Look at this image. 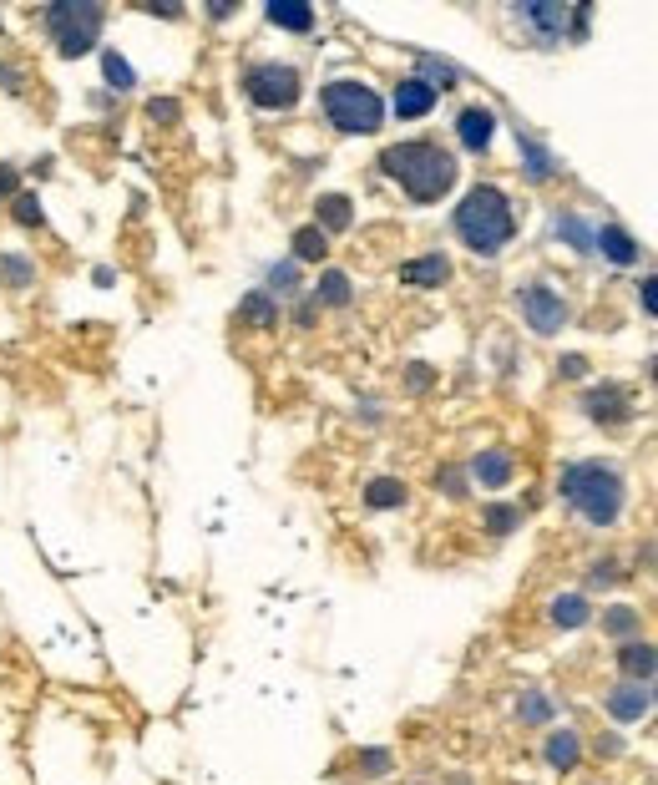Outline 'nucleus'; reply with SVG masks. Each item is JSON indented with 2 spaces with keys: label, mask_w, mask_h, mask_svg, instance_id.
<instances>
[{
  "label": "nucleus",
  "mask_w": 658,
  "mask_h": 785,
  "mask_svg": "<svg viewBox=\"0 0 658 785\" xmlns=\"http://www.w3.org/2000/svg\"><path fill=\"white\" fill-rule=\"evenodd\" d=\"M380 168L410 193V203H436L456 183V157L436 142H395L380 152Z\"/></svg>",
  "instance_id": "obj_1"
},
{
  "label": "nucleus",
  "mask_w": 658,
  "mask_h": 785,
  "mask_svg": "<svg viewBox=\"0 0 658 785\" xmlns=\"http://www.w3.org/2000/svg\"><path fill=\"white\" fill-rule=\"evenodd\" d=\"M456 233H461V244L481 259L491 254H502L507 239L517 233V213H512V198L502 188H491V183H476L461 208H456Z\"/></svg>",
  "instance_id": "obj_2"
},
{
  "label": "nucleus",
  "mask_w": 658,
  "mask_h": 785,
  "mask_svg": "<svg viewBox=\"0 0 658 785\" xmlns=\"http://www.w3.org/2000/svg\"><path fill=\"white\" fill-rule=\"evenodd\" d=\"M562 497L578 507L593 527H608L623 512V477L608 461H578V466L562 471Z\"/></svg>",
  "instance_id": "obj_3"
},
{
  "label": "nucleus",
  "mask_w": 658,
  "mask_h": 785,
  "mask_svg": "<svg viewBox=\"0 0 658 785\" xmlns=\"http://www.w3.org/2000/svg\"><path fill=\"white\" fill-rule=\"evenodd\" d=\"M324 117H329V127H340V132H350V137H370V132H380V122H385V102H380V92L375 87H365V82H329L324 87Z\"/></svg>",
  "instance_id": "obj_4"
},
{
  "label": "nucleus",
  "mask_w": 658,
  "mask_h": 785,
  "mask_svg": "<svg viewBox=\"0 0 658 785\" xmlns=\"http://www.w3.org/2000/svg\"><path fill=\"white\" fill-rule=\"evenodd\" d=\"M41 21H46L51 46H56L66 61H76V56H87V51L97 46V36H102V26H107V11L92 6V0H66V6H46Z\"/></svg>",
  "instance_id": "obj_5"
},
{
  "label": "nucleus",
  "mask_w": 658,
  "mask_h": 785,
  "mask_svg": "<svg viewBox=\"0 0 658 785\" xmlns=\"http://www.w3.org/2000/svg\"><path fill=\"white\" fill-rule=\"evenodd\" d=\"M517 21L542 41V46H557L567 36H588V6H552V0H527L517 6Z\"/></svg>",
  "instance_id": "obj_6"
},
{
  "label": "nucleus",
  "mask_w": 658,
  "mask_h": 785,
  "mask_svg": "<svg viewBox=\"0 0 658 785\" xmlns=\"http://www.w3.org/2000/svg\"><path fill=\"white\" fill-rule=\"evenodd\" d=\"M243 87H249V102L264 107V112H289L299 102V71L284 66V61H264L243 76Z\"/></svg>",
  "instance_id": "obj_7"
},
{
  "label": "nucleus",
  "mask_w": 658,
  "mask_h": 785,
  "mask_svg": "<svg viewBox=\"0 0 658 785\" xmlns=\"http://www.w3.org/2000/svg\"><path fill=\"white\" fill-rule=\"evenodd\" d=\"M517 304H522V320H527L537 335H557V330L567 325V304H562V294L547 289V284H522Z\"/></svg>",
  "instance_id": "obj_8"
},
{
  "label": "nucleus",
  "mask_w": 658,
  "mask_h": 785,
  "mask_svg": "<svg viewBox=\"0 0 658 785\" xmlns=\"http://www.w3.org/2000/svg\"><path fill=\"white\" fill-rule=\"evenodd\" d=\"M583 411L603 426H618V421H628V390L623 385H598V390L583 396Z\"/></svg>",
  "instance_id": "obj_9"
},
{
  "label": "nucleus",
  "mask_w": 658,
  "mask_h": 785,
  "mask_svg": "<svg viewBox=\"0 0 658 785\" xmlns=\"http://www.w3.org/2000/svg\"><path fill=\"white\" fill-rule=\"evenodd\" d=\"M436 97H441V92H431L421 76H405V82L395 87V102H390V107H395V117L416 122V117H426V112L436 107Z\"/></svg>",
  "instance_id": "obj_10"
},
{
  "label": "nucleus",
  "mask_w": 658,
  "mask_h": 785,
  "mask_svg": "<svg viewBox=\"0 0 658 785\" xmlns=\"http://www.w3.org/2000/svg\"><path fill=\"white\" fill-rule=\"evenodd\" d=\"M491 132H497V112H486V107H466L456 117V137L471 147V152H486L491 147Z\"/></svg>",
  "instance_id": "obj_11"
},
{
  "label": "nucleus",
  "mask_w": 658,
  "mask_h": 785,
  "mask_svg": "<svg viewBox=\"0 0 658 785\" xmlns=\"http://www.w3.org/2000/svg\"><path fill=\"white\" fill-rule=\"evenodd\" d=\"M593 249H598L608 264H618V269H628V264L638 259V244L628 239V233H623L618 223H603V228L593 233Z\"/></svg>",
  "instance_id": "obj_12"
},
{
  "label": "nucleus",
  "mask_w": 658,
  "mask_h": 785,
  "mask_svg": "<svg viewBox=\"0 0 658 785\" xmlns=\"http://www.w3.org/2000/svg\"><path fill=\"white\" fill-rule=\"evenodd\" d=\"M648 694H643V684H618L613 694H608V715L613 720H623V725H633V720H643L648 715Z\"/></svg>",
  "instance_id": "obj_13"
},
{
  "label": "nucleus",
  "mask_w": 658,
  "mask_h": 785,
  "mask_svg": "<svg viewBox=\"0 0 658 785\" xmlns=\"http://www.w3.org/2000/svg\"><path fill=\"white\" fill-rule=\"evenodd\" d=\"M446 274H451V264H446L441 254H426V259L400 264V284H416V289H436V284H446Z\"/></svg>",
  "instance_id": "obj_14"
},
{
  "label": "nucleus",
  "mask_w": 658,
  "mask_h": 785,
  "mask_svg": "<svg viewBox=\"0 0 658 785\" xmlns=\"http://www.w3.org/2000/svg\"><path fill=\"white\" fill-rule=\"evenodd\" d=\"M618 669L628 684H643L648 674H658V649L653 644H623L618 649Z\"/></svg>",
  "instance_id": "obj_15"
},
{
  "label": "nucleus",
  "mask_w": 658,
  "mask_h": 785,
  "mask_svg": "<svg viewBox=\"0 0 658 785\" xmlns=\"http://www.w3.org/2000/svg\"><path fill=\"white\" fill-rule=\"evenodd\" d=\"M264 16H269L279 31H299V36H304V31H314V11L304 6V0H269Z\"/></svg>",
  "instance_id": "obj_16"
},
{
  "label": "nucleus",
  "mask_w": 658,
  "mask_h": 785,
  "mask_svg": "<svg viewBox=\"0 0 658 785\" xmlns=\"http://www.w3.org/2000/svg\"><path fill=\"white\" fill-rule=\"evenodd\" d=\"M314 208H319V223H314L319 233H340V228L355 223V203H350L345 193H324Z\"/></svg>",
  "instance_id": "obj_17"
},
{
  "label": "nucleus",
  "mask_w": 658,
  "mask_h": 785,
  "mask_svg": "<svg viewBox=\"0 0 658 785\" xmlns=\"http://www.w3.org/2000/svg\"><path fill=\"white\" fill-rule=\"evenodd\" d=\"M471 471H476V482H481V487H507V477H512V456H507V451H481V456L471 461Z\"/></svg>",
  "instance_id": "obj_18"
},
{
  "label": "nucleus",
  "mask_w": 658,
  "mask_h": 785,
  "mask_svg": "<svg viewBox=\"0 0 658 785\" xmlns=\"http://www.w3.org/2000/svg\"><path fill=\"white\" fill-rule=\"evenodd\" d=\"M578 755H583V745H578V735H572V730H552L547 735V765L552 770H572V765H578Z\"/></svg>",
  "instance_id": "obj_19"
},
{
  "label": "nucleus",
  "mask_w": 658,
  "mask_h": 785,
  "mask_svg": "<svg viewBox=\"0 0 658 785\" xmlns=\"http://www.w3.org/2000/svg\"><path fill=\"white\" fill-rule=\"evenodd\" d=\"M552 623H557V628H583V623H588V598H583V593L552 598Z\"/></svg>",
  "instance_id": "obj_20"
},
{
  "label": "nucleus",
  "mask_w": 658,
  "mask_h": 785,
  "mask_svg": "<svg viewBox=\"0 0 658 785\" xmlns=\"http://www.w3.org/2000/svg\"><path fill=\"white\" fill-rule=\"evenodd\" d=\"M102 76H107V87H112V92H132V87H137V71H132L127 56L112 51V46L102 51Z\"/></svg>",
  "instance_id": "obj_21"
},
{
  "label": "nucleus",
  "mask_w": 658,
  "mask_h": 785,
  "mask_svg": "<svg viewBox=\"0 0 658 785\" xmlns=\"http://www.w3.org/2000/svg\"><path fill=\"white\" fill-rule=\"evenodd\" d=\"M238 320H249V325H259V330H269L274 320H279V309H274V299L264 294V289H254L249 299L238 304Z\"/></svg>",
  "instance_id": "obj_22"
},
{
  "label": "nucleus",
  "mask_w": 658,
  "mask_h": 785,
  "mask_svg": "<svg viewBox=\"0 0 658 785\" xmlns=\"http://www.w3.org/2000/svg\"><path fill=\"white\" fill-rule=\"evenodd\" d=\"M517 147H522V157H527V173H532L537 183H542V178H552V168H557V163H552V152H547L537 137L517 132Z\"/></svg>",
  "instance_id": "obj_23"
},
{
  "label": "nucleus",
  "mask_w": 658,
  "mask_h": 785,
  "mask_svg": "<svg viewBox=\"0 0 658 785\" xmlns=\"http://www.w3.org/2000/svg\"><path fill=\"white\" fill-rule=\"evenodd\" d=\"M324 254H329V239L319 228H299L294 233V264H319Z\"/></svg>",
  "instance_id": "obj_24"
},
{
  "label": "nucleus",
  "mask_w": 658,
  "mask_h": 785,
  "mask_svg": "<svg viewBox=\"0 0 658 785\" xmlns=\"http://www.w3.org/2000/svg\"><path fill=\"white\" fill-rule=\"evenodd\" d=\"M557 233L572 244V249H583V254H593V228L578 218V213H557Z\"/></svg>",
  "instance_id": "obj_25"
},
{
  "label": "nucleus",
  "mask_w": 658,
  "mask_h": 785,
  "mask_svg": "<svg viewBox=\"0 0 658 785\" xmlns=\"http://www.w3.org/2000/svg\"><path fill=\"white\" fill-rule=\"evenodd\" d=\"M365 502H370V507H400V502H405V482H395V477H375V482L365 487Z\"/></svg>",
  "instance_id": "obj_26"
},
{
  "label": "nucleus",
  "mask_w": 658,
  "mask_h": 785,
  "mask_svg": "<svg viewBox=\"0 0 658 785\" xmlns=\"http://www.w3.org/2000/svg\"><path fill=\"white\" fill-rule=\"evenodd\" d=\"M421 82H426L431 92H441V87H451V82H456V66H451V61H441V56H421Z\"/></svg>",
  "instance_id": "obj_27"
},
{
  "label": "nucleus",
  "mask_w": 658,
  "mask_h": 785,
  "mask_svg": "<svg viewBox=\"0 0 658 785\" xmlns=\"http://www.w3.org/2000/svg\"><path fill=\"white\" fill-rule=\"evenodd\" d=\"M319 304H350V274L324 269V279H319Z\"/></svg>",
  "instance_id": "obj_28"
},
{
  "label": "nucleus",
  "mask_w": 658,
  "mask_h": 785,
  "mask_svg": "<svg viewBox=\"0 0 658 785\" xmlns=\"http://www.w3.org/2000/svg\"><path fill=\"white\" fill-rule=\"evenodd\" d=\"M11 213H16V223H26V228H41V223H46V213H41V203H36V193H16V203H11Z\"/></svg>",
  "instance_id": "obj_29"
},
{
  "label": "nucleus",
  "mask_w": 658,
  "mask_h": 785,
  "mask_svg": "<svg viewBox=\"0 0 658 785\" xmlns=\"http://www.w3.org/2000/svg\"><path fill=\"white\" fill-rule=\"evenodd\" d=\"M517 715H522L527 725H542V720L552 715V699H547V694H527V699H522V710H517Z\"/></svg>",
  "instance_id": "obj_30"
},
{
  "label": "nucleus",
  "mask_w": 658,
  "mask_h": 785,
  "mask_svg": "<svg viewBox=\"0 0 658 785\" xmlns=\"http://www.w3.org/2000/svg\"><path fill=\"white\" fill-rule=\"evenodd\" d=\"M0 274H6V284H11V289H21V284H31V279H36V264H31V259H16V254H11V259H6V269H0Z\"/></svg>",
  "instance_id": "obj_31"
},
{
  "label": "nucleus",
  "mask_w": 658,
  "mask_h": 785,
  "mask_svg": "<svg viewBox=\"0 0 658 785\" xmlns=\"http://www.w3.org/2000/svg\"><path fill=\"white\" fill-rule=\"evenodd\" d=\"M517 522H522L517 507H486V527H491V532H512Z\"/></svg>",
  "instance_id": "obj_32"
},
{
  "label": "nucleus",
  "mask_w": 658,
  "mask_h": 785,
  "mask_svg": "<svg viewBox=\"0 0 658 785\" xmlns=\"http://www.w3.org/2000/svg\"><path fill=\"white\" fill-rule=\"evenodd\" d=\"M269 284H274V294H294L299 269H294V264H274V269H269Z\"/></svg>",
  "instance_id": "obj_33"
},
{
  "label": "nucleus",
  "mask_w": 658,
  "mask_h": 785,
  "mask_svg": "<svg viewBox=\"0 0 658 785\" xmlns=\"http://www.w3.org/2000/svg\"><path fill=\"white\" fill-rule=\"evenodd\" d=\"M633 623H638L633 608H613V613H608V634H633Z\"/></svg>",
  "instance_id": "obj_34"
},
{
  "label": "nucleus",
  "mask_w": 658,
  "mask_h": 785,
  "mask_svg": "<svg viewBox=\"0 0 658 785\" xmlns=\"http://www.w3.org/2000/svg\"><path fill=\"white\" fill-rule=\"evenodd\" d=\"M638 304H643V309L653 314V320H658V279H643V284H638Z\"/></svg>",
  "instance_id": "obj_35"
},
{
  "label": "nucleus",
  "mask_w": 658,
  "mask_h": 785,
  "mask_svg": "<svg viewBox=\"0 0 658 785\" xmlns=\"http://www.w3.org/2000/svg\"><path fill=\"white\" fill-rule=\"evenodd\" d=\"M11 193H21V173L11 163H0V198H11Z\"/></svg>",
  "instance_id": "obj_36"
},
{
  "label": "nucleus",
  "mask_w": 658,
  "mask_h": 785,
  "mask_svg": "<svg viewBox=\"0 0 658 785\" xmlns=\"http://www.w3.org/2000/svg\"><path fill=\"white\" fill-rule=\"evenodd\" d=\"M360 765H365V770H390V755H385V750H365Z\"/></svg>",
  "instance_id": "obj_37"
},
{
  "label": "nucleus",
  "mask_w": 658,
  "mask_h": 785,
  "mask_svg": "<svg viewBox=\"0 0 658 785\" xmlns=\"http://www.w3.org/2000/svg\"><path fill=\"white\" fill-rule=\"evenodd\" d=\"M147 112H152V122H173V117H178V102H152Z\"/></svg>",
  "instance_id": "obj_38"
},
{
  "label": "nucleus",
  "mask_w": 658,
  "mask_h": 785,
  "mask_svg": "<svg viewBox=\"0 0 658 785\" xmlns=\"http://www.w3.org/2000/svg\"><path fill=\"white\" fill-rule=\"evenodd\" d=\"M0 87H6V92H16V87H21V71H16V66H6V61H0Z\"/></svg>",
  "instance_id": "obj_39"
},
{
  "label": "nucleus",
  "mask_w": 658,
  "mask_h": 785,
  "mask_svg": "<svg viewBox=\"0 0 658 785\" xmlns=\"http://www.w3.org/2000/svg\"><path fill=\"white\" fill-rule=\"evenodd\" d=\"M562 375H588V360H583V355H567V360H562Z\"/></svg>",
  "instance_id": "obj_40"
},
{
  "label": "nucleus",
  "mask_w": 658,
  "mask_h": 785,
  "mask_svg": "<svg viewBox=\"0 0 658 785\" xmlns=\"http://www.w3.org/2000/svg\"><path fill=\"white\" fill-rule=\"evenodd\" d=\"M410 370H416V375H410V385H416V390L431 385V370H426V365H410Z\"/></svg>",
  "instance_id": "obj_41"
},
{
  "label": "nucleus",
  "mask_w": 658,
  "mask_h": 785,
  "mask_svg": "<svg viewBox=\"0 0 658 785\" xmlns=\"http://www.w3.org/2000/svg\"><path fill=\"white\" fill-rule=\"evenodd\" d=\"M653 380H658V360H653Z\"/></svg>",
  "instance_id": "obj_42"
}]
</instances>
